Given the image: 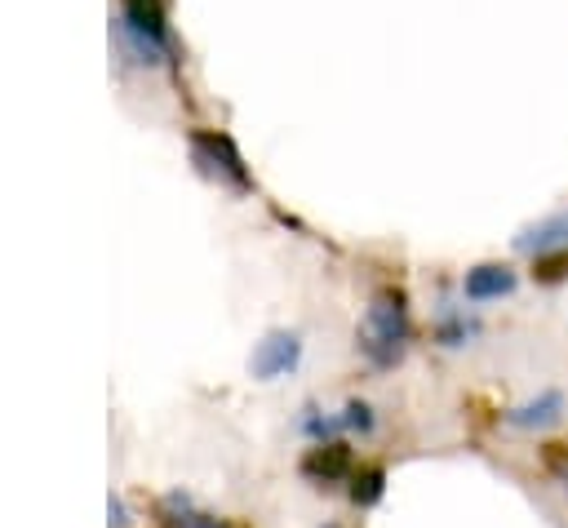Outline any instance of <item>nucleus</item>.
<instances>
[{"label": "nucleus", "instance_id": "1", "mask_svg": "<svg viewBox=\"0 0 568 528\" xmlns=\"http://www.w3.org/2000/svg\"><path fill=\"white\" fill-rule=\"evenodd\" d=\"M408 337H413V324H408V297L404 288L386 284L373 293L364 319H359V333H355V346L359 355L373 364V368H395L408 351Z\"/></svg>", "mask_w": 568, "mask_h": 528}, {"label": "nucleus", "instance_id": "2", "mask_svg": "<svg viewBox=\"0 0 568 528\" xmlns=\"http://www.w3.org/2000/svg\"><path fill=\"white\" fill-rule=\"evenodd\" d=\"M191 142H195V160L204 164V173L231 182L235 191L253 186V177H248V169H244V160H240V151H235V142L226 133H195Z\"/></svg>", "mask_w": 568, "mask_h": 528}, {"label": "nucleus", "instance_id": "3", "mask_svg": "<svg viewBox=\"0 0 568 528\" xmlns=\"http://www.w3.org/2000/svg\"><path fill=\"white\" fill-rule=\"evenodd\" d=\"M297 359H302V337H297L293 328H271V333L257 342L248 368H253L257 382H275V377H284V373H293Z\"/></svg>", "mask_w": 568, "mask_h": 528}, {"label": "nucleus", "instance_id": "4", "mask_svg": "<svg viewBox=\"0 0 568 528\" xmlns=\"http://www.w3.org/2000/svg\"><path fill=\"white\" fill-rule=\"evenodd\" d=\"M351 470H355V461H351V448H346L342 439H320V444L302 457V475H306L311 484H320V488L351 479Z\"/></svg>", "mask_w": 568, "mask_h": 528}, {"label": "nucleus", "instance_id": "5", "mask_svg": "<svg viewBox=\"0 0 568 528\" xmlns=\"http://www.w3.org/2000/svg\"><path fill=\"white\" fill-rule=\"evenodd\" d=\"M155 515H160L164 528H226L217 515L200 510L186 493H169V497H160V501H155Z\"/></svg>", "mask_w": 568, "mask_h": 528}, {"label": "nucleus", "instance_id": "6", "mask_svg": "<svg viewBox=\"0 0 568 528\" xmlns=\"http://www.w3.org/2000/svg\"><path fill=\"white\" fill-rule=\"evenodd\" d=\"M466 297L470 302H488V297H501L515 288V271L510 266H497V262H484V266H470L466 280H462Z\"/></svg>", "mask_w": 568, "mask_h": 528}, {"label": "nucleus", "instance_id": "7", "mask_svg": "<svg viewBox=\"0 0 568 528\" xmlns=\"http://www.w3.org/2000/svg\"><path fill=\"white\" fill-rule=\"evenodd\" d=\"M559 417H564V395H559V390H541L537 399H528V404H519V408H510V413H506V422H510V426H519V430L555 426Z\"/></svg>", "mask_w": 568, "mask_h": 528}, {"label": "nucleus", "instance_id": "8", "mask_svg": "<svg viewBox=\"0 0 568 528\" xmlns=\"http://www.w3.org/2000/svg\"><path fill=\"white\" fill-rule=\"evenodd\" d=\"M524 253H546V248H568V213H559V217H546L541 226H532V231H524L519 240H515Z\"/></svg>", "mask_w": 568, "mask_h": 528}, {"label": "nucleus", "instance_id": "9", "mask_svg": "<svg viewBox=\"0 0 568 528\" xmlns=\"http://www.w3.org/2000/svg\"><path fill=\"white\" fill-rule=\"evenodd\" d=\"M351 501L355 506H373V501H382V493H386V470L382 466H359V470H351Z\"/></svg>", "mask_w": 568, "mask_h": 528}, {"label": "nucleus", "instance_id": "10", "mask_svg": "<svg viewBox=\"0 0 568 528\" xmlns=\"http://www.w3.org/2000/svg\"><path fill=\"white\" fill-rule=\"evenodd\" d=\"M532 280H537V284H559V280H568V248L532 253Z\"/></svg>", "mask_w": 568, "mask_h": 528}, {"label": "nucleus", "instance_id": "11", "mask_svg": "<svg viewBox=\"0 0 568 528\" xmlns=\"http://www.w3.org/2000/svg\"><path fill=\"white\" fill-rule=\"evenodd\" d=\"M342 426L346 430H373V408L364 399H351L346 413H342Z\"/></svg>", "mask_w": 568, "mask_h": 528}, {"label": "nucleus", "instance_id": "12", "mask_svg": "<svg viewBox=\"0 0 568 528\" xmlns=\"http://www.w3.org/2000/svg\"><path fill=\"white\" fill-rule=\"evenodd\" d=\"M470 333H475V324H466V319H448V324H439V342H444V346H462Z\"/></svg>", "mask_w": 568, "mask_h": 528}, {"label": "nucleus", "instance_id": "13", "mask_svg": "<svg viewBox=\"0 0 568 528\" xmlns=\"http://www.w3.org/2000/svg\"><path fill=\"white\" fill-rule=\"evenodd\" d=\"M546 466L568 484V448L564 444H546Z\"/></svg>", "mask_w": 568, "mask_h": 528}, {"label": "nucleus", "instance_id": "14", "mask_svg": "<svg viewBox=\"0 0 568 528\" xmlns=\"http://www.w3.org/2000/svg\"><path fill=\"white\" fill-rule=\"evenodd\" d=\"M129 519H124V501L120 497H111V528H124Z\"/></svg>", "mask_w": 568, "mask_h": 528}]
</instances>
